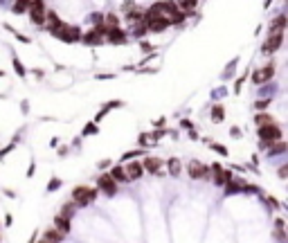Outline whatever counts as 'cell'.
I'll use <instances>...</instances> for the list:
<instances>
[{
  "mask_svg": "<svg viewBox=\"0 0 288 243\" xmlns=\"http://www.w3.org/2000/svg\"><path fill=\"white\" fill-rule=\"evenodd\" d=\"M50 34L57 36V39L65 40V43H77V40H81V29L79 27H70V25L65 23H50Z\"/></svg>",
  "mask_w": 288,
  "mask_h": 243,
  "instance_id": "6da1fadb",
  "label": "cell"
},
{
  "mask_svg": "<svg viewBox=\"0 0 288 243\" xmlns=\"http://www.w3.org/2000/svg\"><path fill=\"white\" fill-rule=\"evenodd\" d=\"M95 198H97V191L90 189V187H77V189L72 191V201H75V205H79V207L90 205Z\"/></svg>",
  "mask_w": 288,
  "mask_h": 243,
  "instance_id": "7a4b0ae2",
  "label": "cell"
},
{
  "mask_svg": "<svg viewBox=\"0 0 288 243\" xmlns=\"http://www.w3.org/2000/svg\"><path fill=\"white\" fill-rule=\"evenodd\" d=\"M259 138L264 140V144H275L282 140V128L277 124H268V126H259Z\"/></svg>",
  "mask_w": 288,
  "mask_h": 243,
  "instance_id": "3957f363",
  "label": "cell"
},
{
  "mask_svg": "<svg viewBox=\"0 0 288 243\" xmlns=\"http://www.w3.org/2000/svg\"><path fill=\"white\" fill-rule=\"evenodd\" d=\"M30 18L34 25L45 23V2L43 0H30Z\"/></svg>",
  "mask_w": 288,
  "mask_h": 243,
  "instance_id": "277c9868",
  "label": "cell"
},
{
  "mask_svg": "<svg viewBox=\"0 0 288 243\" xmlns=\"http://www.w3.org/2000/svg\"><path fill=\"white\" fill-rule=\"evenodd\" d=\"M97 185H99V189L104 191L106 196H115V194H117V185H115V180H113L111 176H99Z\"/></svg>",
  "mask_w": 288,
  "mask_h": 243,
  "instance_id": "5b68a950",
  "label": "cell"
},
{
  "mask_svg": "<svg viewBox=\"0 0 288 243\" xmlns=\"http://www.w3.org/2000/svg\"><path fill=\"white\" fill-rule=\"evenodd\" d=\"M284 43V32H277V34H270L268 40L264 43V52H277Z\"/></svg>",
  "mask_w": 288,
  "mask_h": 243,
  "instance_id": "8992f818",
  "label": "cell"
},
{
  "mask_svg": "<svg viewBox=\"0 0 288 243\" xmlns=\"http://www.w3.org/2000/svg\"><path fill=\"white\" fill-rule=\"evenodd\" d=\"M147 23V29L149 32H165L167 27H169V20H167L165 16H158V18H149V20H144Z\"/></svg>",
  "mask_w": 288,
  "mask_h": 243,
  "instance_id": "52a82bcc",
  "label": "cell"
},
{
  "mask_svg": "<svg viewBox=\"0 0 288 243\" xmlns=\"http://www.w3.org/2000/svg\"><path fill=\"white\" fill-rule=\"evenodd\" d=\"M272 75H275V65H264L261 70H257V72H252V81L254 83H264V81L272 79Z\"/></svg>",
  "mask_w": 288,
  "mask_h": 243,
  "instance_id": "ba28073f",
  "label": "cell"
},
{
  "mask_svg": "<svg viewBox=\"0 0 288 243\" xmlns=\"http://www.w3.org/2000/svg\"><path fill=\"white\" fill-rule=\"evenodd\" d=\"M106 40L108 43H126V32H122L119 27H111L108 29V34H106Z\"/></svg>",
  "mask_w": 288,
  "mask_h": 243,
  "instance_id": "9c48e42d",
  "label": "cell"
},
{
  "mask_svg": "<svg viewBox=\"0 0 288 243\" xmlns=\"http://www.w3.org/2000/svg\"><path fill=\"white\" fill-rule=\"evenodd\" d=\"M189 176H192V178H205L207 167L200 164V162H189Z\"/></svg>",
  "mask_w": 288,
  "mask_h": 243,
  "instance_id": "30bf717a",
  "label": "cell"
},
{
  "mask_svg": "<svg viewBox=\"0 0 288 243\" xmlns=\"http://www.w3.org/2000/svg\"><path fill=\"white\" fill-rule=\"evenodd\" d=\"M142 174H144V169H142L140 162H131L129 167H126V178L129 180H137Z\"/></svg>",
  "mask_w": 288,
  "mask_h": 243,
  "instance_id": "8fae6325",
  "label": "cell"
},
{
  "mask_svg": "<svg viewBox=\"0 0 288 243\" xmlns=\"http://www.w3.org/2000/svg\"><path fill=\"white\" fill-rule=\"evenodd\" d=\"M160 167H162V158H144V164H142V169H147L151 174H158Z\"/></svg>",
  "mask_w": 288,
  "mask_h": 243,
  "instance_id": "7c38bea8",
  "label": "cell"
},
{
  "mask_svg": "<svg viewBox=\"0 0 288 243\" xmlns=\"http://www.w3.org/2000/svg\"><path fill=\"white\" fill-rule=\"evenodd\" d=\"M214 182H216V185H225V182H230V180H232V174H230V171H221V167H218V164H214Z\"/></svg>",
  "mask_w": 288,
  "mask_h": 243,
  "instance_id": "4fadbf2b",
  "label": "cell"
},
{
  "mask_svg": "<svg viewBox=\"0 0 288 243\" xmlns=\"http://www.w3.org/2000/svg\"><path fill=\"white\" fill-rule=\"evenodd\" d=\"M81 39H83V43H88V45H101V43L106 40V39H101V36L97 34L95 29H90V32H86V34H83Z\"/></svg>",
  "mask_w": 288,
  "mask_h": 243,
  "instance_id": "5bb4252c",
  "label": "cell"
},
{
  "mask_svg": "<svg viewBox=\"0 0 288 243\" xmlns=\"http://www.w3.org/2000/svg\"><path fill=\"white\" fill-rule=\"evenodd\" d=\"M54 227H59V232L65 237V234L70 232V221H68V219H61V216H57V219H54Z\"/></svg>",
  "mask_w": 288,
  "mask_h": 243,
  "instance_id": "9a60e30c",
  "label": "cell"
},
{
  "mask_svg": "<svg viewBox=\"0 0 288 243\" xmlns=\"http://www.w3.org/2000/svg\"><path fill=\"white\" fill-rule=\"evenodd\" d=\"M254 122H257V126H268V124H275L272 115H266V113H259V115L254 117Z\"/></svg>",
  "mask_w": 288,
  "mask_h": 243,
  "instance_id": "2e32d148",
  "label": "cell"
},
{
  "mask_svg": "<svg viewBox=\"0 0 288 243\" xmlns=\"http://www.w3.org/2000/svg\"><path fill=\"white\" fill-rule=\"evenodd\" d=\"M43 239H47V241H52V243H61L63 241V234H61L59 230H47Z\"/></svg>",
  "mask_w": 288,
  "mask_h": 243,
  "instance_id": "e0dca14e",
  "label": "cell"
},
{
  "mask_svg": "<svg viewBox=\"0 0 288 243\" xmlns=\"http://www.w3.org/2000/svg\"><path fill=\"white\" fill-rule=\"evenodd\" d=\"M111 178L115 180V182H124V180H129V178H126V171H124L122 167H115V169H113Z\"/></svg>",
  "mask_w": 288,
  "mask_h": 243,
  "instance_id": "ac0fdd59",
  "label": "cell"
},
{
  "mask_svg": "<svg viewBox=\"0 0 288 243\" xmlns=\"http://www.w3.org/2000/svg\"><path fill=\"white\" fill-rule=\"evenodd\" d=\"M27 9H30V0H16L14 2V12L16 14H25Z\"/></svg>",
  "mask_w": 288,
  "mask_h": 243,
  "instance_id": "d6986e66",
  "label": "cell"
},
{
  "mask_svg": "<svg viewBox=\"0 0 288 243\" xmlns=\"http://www.w3.org/2000/svg\"><path fill=\"white\" fill-rule=\"evenodd\" d=\"M196 5H198V0H178V9H187V12H192Z\"/></svg>",
  "mask_w": 288,
  "mask_h": 243,
  "instance_id": "ffe728a7",
  "label": "cell"
},
{
  "mask_svg": "<svg viewBox=\"0 0 288 243\" xmlns=\"http://www.w3.org/2000/svg\"><path fill=\"white\" fill-rule=\"evenodd\" d=\"M169 174L171 176L180 174V162H178V158H169Z\"/></svg>",
  "mask_w": 288,
  "mask_h": 243,
  "instance_id": "44dd1931",
  "label": "cell"
},
{
  "mask_svg": "<svg viewBox=\"0 0 288 243\" xmlns=\"http://www.w3.org/2000/svg\"><path fill=\"white\" fill-rule=\"evenodd\" d=\"M72 214H75V205H63V209H61V219H68V221H70Z\"/></svg>",
  "mask_w": 288,
  "mask_h": 243,
  "instance_id": "7402d4cb",
  "label": "cell"
},
{
  "mask_svg": "<svg viewBox=\"0 0 288 243\" xmlns=\"http://www.w3.org/2000/svg\"><path fill=\"white\" fill-rule=\"evenodd\" d=\"M225 185H228V194H230V196H232V194H239V189H241V187L234 185L232 180H230V182H225Z\"/></svg>",
  "mask_w": 288,
  "mask_h": 243,
  "instance_id": "603a6c76",
  "label": "cell"
},
{
  "mask_svg": "<svg viewBox=\"0 0 288 243\" xmlns=\"http://www.w3.org/2000/svg\"><path fill=\"white\" fill-rule=\"evenodd\" d=\"M212 115H214V120H223V108H221V106H214Z\"/></svg>",
  "mask_w": 288,
  "mask_h": 243,
  "instance_id": "cb8c5ba5",
  "label": "cell"
},
{
  "mask_svg": "<svg viewBox=\"0 0 288 243\" xmlns=\"http://www.w3.org/2000/svg\"><path fill=\"white\" fill-rule=\"evenodd\" d=\"M95 131H97V126H95V124H88V126L83 128V135H88V133H95Z\"/></svg>",
  "mask_w": 288,
  "mask_h": 243,
  "instance_id": "d4e9b609",
  "label": "cell"
},
{
  "mask_svg": "<svg viewBox=\"0 0 288 243\" xmlns=\"http://www.w3.org/2000/svg\"><path fill=\"white\" fill-rule=\"evenodd\" d=\"M14 65H16V72H18V75H25V70H23V65H20V61H14Z\"/></svg>",
  "mask_w": 288,
  "mask_h": 243,
  "instance_id": "484cf974",
  "label": "cell"
},
{
  "mask_svg": "<svg viewBox=\"0 0 288 243\" xmlns=\"http://www.w3.org/2000/svg\"><path fill=\"white\" fill-rule=\"evenodd\" d=\"M268 104H270V101H266V99H264V101H257V108H259V110H264Z\"/></svg>",
  "mask_w": 288,
  "mask_h": 243,
  "instance_id": "4316f807",
  "label": "cell"
},
{
  "mask_svg": "<svg viewBox=\"0 0 288 243\" xmlns=\"http://www.w3.org/2000/svg\"><path fill=\"white\" fill-rule=\"evenodd\" d=\"M54 187H59V180H52V182L47 185V189H54Z\"/></svg>",
  "mask_w": 288,
  "mask_h": 243,
  "instance_id": "83f0119b",
  "label": "cell"
},
{
  "mask_svg": "<svg viewBox=\"0 0 288 243\" xmlns=\"http://www.w3.org/2000/svg\"><path fill=\"white\" fill-rule=\"evenodd\" d=\"M38 243H52V241H47V239H41V241H38Z\"/></svg>",
  "mask_w": 288,
  "mask_h": 243,
  "instance_id": "f1b7e54d",
  "label": "cell"
},
{
  "mask_svg": "<svg viewBox=\"0 0 288 243\" xmlns=\"http://www.w3.org/2000/svg\"><path fill=\"white\" fill-rule=\"evenodd\" d=\"M270 2H272V0H266V2H264V7H268V5H270Z\"/></svg>",
  "mask_w": 288,
  "mask_h": 243,
  "instance_id": "f546056e",
  "label": "cell"
},
{
  "mask_svg": "<svg viewBox=\"0 0 288 243\" xmlns=\"http://www.w3.org/2000/svg\"><path fill=\"white\" fill-rule=\"evenodd\" d=\"M0 2H2V0H0Z\"/></svg>",
  "mask_w": 288,
  "mask_h": 243,
  "instance_id": "4dcf8cb0",
  "label": "cell"
}]
</instances>
